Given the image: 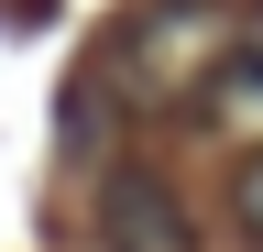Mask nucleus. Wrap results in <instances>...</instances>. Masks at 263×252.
Wrapping results in <instances>:
<instances>
[{
    "instance_id": "nucleus-1",
    "label": "nucleus",
    "mask_w": 263,
    "mask_h": 252,
    "mask_svg": "<svg viewBox=\"0 0 263 252\" xmlns=\"http://www.w3.org/2000/svg\"><path fill=\"white\" fill-rule=\"evenodd\" d=\"M99 241L110 252H186V219H176V198H164V176H110L99 186Z\"/></svg>"
},
{
    "instance_id": "nucleus-2",
    "label": "nucleus",
    "mask_w": 263,
    "mask_h": 252,
    "mask_svg": "<svg viewBox=\"0 0 263 252\" xmlns=\"http://www.w3.org/2000/svg\"><path fill=\"white\" fill-rule=\"evenodd\" d=\"M230 219H241V241H263V143L241 153V176H230Z\"/></svg>"
}]
</instances>
